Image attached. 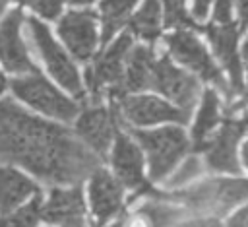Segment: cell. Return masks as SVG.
I'll list each match as a JSON object with an SVG mask.
<instances>
[{"label":"cell","mask_w":248,"mask_h":227,"mask_svg":"<svg viewBox=\"0 0 248 227\" xmlns=\"http://www.w3.org/2000/svg\"><path fill=\"white\" fill-rule=\"evenodd\" d=\"M0 163H16L48 184H81L99 159L68 128L0 101Z\"/></svg>","instance_id":"6da1fadb"},{"label":"cell","mask_w":248,"mask_h":227,"mask_svg":"<svg viewBox=\"0 0 248 227\" xmlns=\"http://www.w3.org/2000/svg\"><path fill=\"white\" fill-rule=\"evenodd\" d=\"M147 194L157 200L182 204V208L198 213L207 211L215 215H225L229 210L248 200V178H211L178 192L165 194L151 188Z\"/></svg>","instance_id":"7a4b0ae2"},{"label":"cell","mask_w":248,"mask_h":227,"mask_svg":"<svg viewBox=\"0 0 248 227\" xmlns=\"http://www.w3.org/2000/svg\"><path fill=\"white\" fill-rule=\"evenodd\" d=\"M128 132L140 142L149 159V177L151 180H161L176 165V161L188 151V138L176 126H165L159 130H134Z\"/></svg>","instance_id":"3957f363"},{"label":"cell","mask_w":248,"mask_h":227,"mask_svg":"<svg viewBox=\"0 0 248 227\" xmlns=\"http://www.w3.org/2000/svg\"><path fill=\"white\" fill-rule=\"evenodd\" d=\"M12 89L21 101L54 118L72 120L78 114V105L52 87L39 72L25 78H16L12 81Z\"/></svg>","instance_id":"277c9868"},{"label":"cell","mask_w":248,"mask_h":227,"mask_svg":"<svg viewBox=\"0 0 248 227\" xmlns=\"http://www.w3.org/2000/svg\"><path fill=\"white\" fill-rule=\"evenodd\" d=\"M27 25H29V35L33 37L35 47L39 49V52H41L50 76L62 87H66L70 93H74L76 97H81L83 89H81V81H79L78 70H76L74 62L66 56V52L58 47V43L52 39L48 27L45 23H41L39 19H35V17H29Z\"/></svg>","instance_id":"5b68a950"},{"label":"cell","mask_w":248,"mask_h":227,"mask_svg":"<svg viewBox=\"0 0 248 227\" xmlns=\"http://www.w3.org/2000/svg\"><path fill=\"white\" fill-rule=\"evenodd\" d=\"M167 47H169V50H170L174 60H178L180 64L188 66L192 72L202 76L205 81L215 83L223 93L231 95V91H229L219 68L213 64L211 56L207 54L205 47L198 41L196 35H192L190 31H184V29H178L172 35L167 37Z\"/></svg>","instance_id":"8992f818"},{"label":"cell","mask_w":248,"mask_h":227,"mask_svg":"<svg viewBox=\"0 0 248 227\" xmlns=\"http://www.w3.org/2000/svg\"><path fill=\"white\" fill-rule=\"evenodd\" d=\"M112 111L118 116L120 122H130L136 126H147V124H157V122H180L186 124L190 114L184 113L182 109L170 107L169 103L151 97V95H126L118 101V105L112 107Z\"/></svg>","instance_id":"52a82bcc"},{"label":"cell","mask_w":248,"mask_h":227,"mask_svg":"<svg viewBox=\"0 0 248 227\" xmlns=\"http://www.w3.org/2000/svg\"><path fill=\"white\" fill-rule=\"evenodd\" d=\"M130 49H132V35L124 33L103 54L97 56L93 66L85 68V81L89 87V95L93 97L95 103H99V99H101L103 85L110 83L114 87L120 83Z\"/></svg>","instance_id":"ba28073f"},{"label":"cell","mask_w":248,"mask_h":227,"mask_svg":"<svg viewBox=\"0 0 248 227\" xmlns=\"http://www.w3.org/2000/svg\"><path fill=\"white\" fill-rule=\"evenodd\" d=\"M151 89H155V91L167 95L169 99H172L174 103H178V107L188 114L200 95L198 80L194 76L178 70L176 66H172V62L167 56L155 60V64H153Z\"/></svg>","instance_id":"9c48e42d"},{"label":"cell","mask_w":248,"mask_h":227,"mask_svg":"<svg viewBox=\"0 0 248 227\" xmlns=\"http://www.w3.org/2000/svg\"><path fill=\"white\" fill-rule=\"evenodd\" d=\"M244 130V120H227L221 130L202 146V149L205 151V163L211 171L234 175L240 173V165L236 159V144L240 142Z\"/></svg>","instance_id":"30bf717a"},{"label":"cell","mask_w":248,"mask_h":227,"mask_svg":"<svg viewBox=\"0 0 248 227\" xmlns=\"http://www.w3.org/2000/svg\"><path fill=\"white\" fill-rule=\"evenodd\" d=\"M58 35L78 60H89L97 47L95 14L93 12H68L58 23Z\"/></svg>","instance_id":"8fae6325"},{"label":"cell","mask_w":248,"mask_h":227,"mask_svg":"<svg viewBox=\"0 0 248 227\" xmlns=\"http://www.w3.org/2000/svg\"><path fill=\"white\" fill-rule=\"evenodd\" d=\"M21 12L14 10L8 14L2 23H0V60L8 72L21 74V72H31L37 74V66L31 62L27 49L19 37V25H21Z\"/></svg>","instance_id":"7c38bea8"},{"label":"cell","mask_w":248,"mask_h":227,"mask_svg":"<svg viewBox=\"0 0 248 227\" xmlns=\"http://www.w3.org/2000/svg\"><path fill=\"white\" fill-rule=\"evenodd\" d=\"M41 217L60 227H85V202L81 186L74 188H52L48 202L41 210Z\"/></svg>","instance_id":"4fadbf2b"},{"label":"cell","mask_w":248,"mask_h":227,"mask_svg":"<svg viewBox=\"0 0 248 227\" xmlns=\"http://www.w3.org/2000/svg\"><path fill=\"white\" fill-rule=\"evenodd\" d=\"M89 198H91V208H93V215H95L93 227H101L112 215H116V211H120L122 184L118 180H114L107 171L97 169L91 175Z\"/></svg>","instance_id":"5bb4252c"},{"label":"cell","mask_w":248,"mask_h":227,"mask_svg":"<svg viewBox=\"0 0 248 227\" xmlns=\"http://www.w3.org/2000/svg\"><path fill=\"white\" fill-rule=\"evenodd\" d=\"M155 56L149 47H136L130 49L126 58V70L118 85L108 87L110 97H126L130 91L151 89V72H153Z\"/></svg>","instance_id":"9a60e30c"},{"label":"cell","mask_w":248,"mask_h":227,"mask_svg":"<svg viewBox=\"0 0 248 227\" xmlns=\"http://www.w3.org/2000/svg\"><path fill=\"white\" fill-rule=\"evenodd\" d=\"M114 122L116 118L112 111H107L105 107L95 105V107H87L79 114L76 130L91 149L105 155L114 134Z\"/></svg>","instance_id":"2e32d148"},{"label":"cell","mask_w":248,"mask_h":227,"mask_svg":"<svg viewBox=\"0 0 248 227\" xmlns=\"http://www.w3.org/2000/svg\"><path fill=\"white\" fill-rule=\"evenodd\" d=\"M211 47L223 66L227 68L231 76V87L234 93H240L244 89L242 85V66H240V56L236 52V37L238 29L232 23H223V25H209L205 29Z\"/></svg>","instance_id":"e0dca14e"},{"label":"cell","mask_w":248,"mask_h":227,"mask_svg":"<svg viewBox=\"0 0 248 227\" xmlns=\"http://www.w3.org/2000/svg\"><path fill=\"white\" fill-rule=\"evenodd\" d=\"M112 167H114V173L120 184L134 188V190H140L141 186L147 184L143 178L141 149L124 132L116 134V142L112 149Z\"/></svg>","instance_id":"ac0fdd59"},{"label":"cell","mask_w":248,"mask_h":227,"mask_svg":"<svg viewBox=\"0 0 248 227\" xmlns=\"http://www.w3.org/2000/svg\"><path fill=\"white\" fill-rule=\"evenodd\" d=\"M39 194V186L12 167H0V213H10L27 196Z\"/></svg>","instance_id":"d6986e66"},{"label":"cell","mask_w":248,"mask_h":227,"mask_svg":"<svg viewBox=\"0 0 248 227\" xmlns=\"http://www.w3.org/2000/svg\"><path fill=\"white\" fill-rule=\"evenodd\" d=\"M186 213H188L186 208L172 206V202L157 200V198L145 202L136 211V215L140 217V221L145 227H170L172 223H176Z\"/></svg>","instance_id":"ffe728a7"},{"label":"cell","mask_w":248,"mask_h":227,"mask_svg":"<svg viewBox=\"0 0 248 227\" xmlns=\"http://www.w3.org/2000/svg\"><path fill=\"white\" fill-rule=\"evenodd\" d=\"M219 122V97L213 89H207L202 99V107L198 111V118L192 128V138H194V147L196 151L202 149V146L207 142L209 132L215 128Z\"/></svg>","instance_id":"44dd1931"},{"label":"cell","mask_w":248,"mask_h":227,"mask_svg":"<svg viewBox=\"0 0 248 227\" xmlns=\"http://www.w3.org/2000/svg\"><path fill=\"white\" fill-rule=\"evenodd\" d=\"M130 31L145 41H155L161 33V2L143 0L141 8L130 19Z\"/></svg>","instance_id":"7402d4cb"},{"label":"cell","mask_w":248,"mask_h":227,"mask_svg":"<svg viewBox=\"0 0 248 227\" xmlns=\"http://www.w3.org/2000/svg\"><path fill=\"white\" fill-rule=\"evenodd\" d=\"M136 4L138 0H103L101 2V17H103L101 43L103 45H107L112 39V35L126 23Z\"/></svg>","instance_id":"603a6c76"},{"label":"cell","mask_w":248,"mask_h":227,"mask_svg":"<svg viewBox=\"0 0 248 227\" xmlns=\"http://www.w3.org/2000/svg\"><path fill=\"white\" fill-rule=\"evenodd\" d=\"M41 210H43L41 194H35V198L29 204H25L23 208L2 215L0 227H35L41 219Z\"/></svg>","instance_id":"cb8c5ba5"},{"label":"cell","mask_w":248,"mask_h":227,"mask_svg":"<svg viewBox=\"0 0 248 227\" xmlns=\"http://www.w3.org/2000/svg\"><path fill=\"white\" fill-rule=\"evenodd\" d=\"M163 6H165V23L169 27H180V25L192 27V25H196L184 10V0H163Z\"/></svg>","instance_id":"d4e9b609"},{"label":"cell","mask_w":248,"mask_h":227,"mask_svg":"<svg viewBox=\"0 0 248 227\" xmlns=\"http://www.w3.org/2000/svg\"><path fill=\"white\" fill-rule=\"evenodd\" d=\"M200 175H202V161L196 155H192L184 161V165L178 169V173L169 180V186H180L188 180H194Z\"/></svg>","instance_id":"484cf974"},{"label":"cell","mask_w":248,"mask_h":227,"mask_svg":"<svg viewBox=\"0 0 248 227\" xmlns=\"http://www.w3.org/2000/svg\"><path fill=\"white\" fill-rule=\"evenodd\" d=\"M21 4L29 6L31 10H35L37 14H41L46 19H56L62 12V4L64 0H19Z\"/></svg>","instance_id":"4316f807"},{"label":"cell","mask_w":248,"mask_h":227,"mask_svg":"<svg viewBox=\"0 0 248 227\" xmlns=\"http://www.w3.org/2000/svg\"><path fill=\"white\" fill-rule=\"evenodd\" d=\"M231 8H232V0H215V12L213 17L215 21L223 23H231Z\"/></svg>","instance_id":"83f0119b"},{"label":"cell","mask_w":248,"mask_h":227,"mask_svg":"<svg viewBox=\"0 0 248 227\" xmlns=\"http://www.w3.org/2000/svg\"><path fill=\"white\" fill-rule=\"evenodd\" d=\"M227 227H248V206L242 208L240 211H236V213L229 219Z\"/></svg>","instance_id":"f1b7e54d"},{"label":"cell","mask_w":248,"mask_h":227,"mask_svg":"<svg viewBox=\"0 0 248 227\" xmlns=\"http://www.w3.org/2000/svg\"><path fill=\"white\" fill-rule=\"evenodd\" d=\"M209 4H211V0H194V6H192L194 17L196 19H205L207 10H209Z\"/></svg>","instance_id":"f546056e"},{"label":"cell","mask_w":248,"mask_h":227,"mask_svg":"<svg viewBox=\"0 0 248 227\" xmlns=\"http://www.w3.org/2000/svg\"><path fill=\"white\" fill-rule=\"evenodd\" d=\"M236 12H238V21H240V31L248 25V0H236Z\"/></svg>","instance_id":"4dcf8cb0"},{"label":"cell","mask_w":248,"mask_h":227,"mask_svg":"<svg viewBox=\"0 0 248 227\" xmlns=\"http://www.w3.org/2000/svg\"><path fill=\"white\" fill-rule=\"evenodd\" d=\"M178 227H221L217 219H192V221H186Z\"/></svg>","instance_id":"1f68e13d"},{"label":"cell","mask_w":248,"mask_h":227,"mask_svg":"<svg viewBox=\"0 0 248 227\" xmlns=\"http://www.w3.org/2000/svg\"><path fill=\"white\" fill-rule=\"evenodd\" d=\"M242 62H244L246 72H248V41H244V45H242ZM244 101H248V85L244 89Z\"/></svg>","instance_id":"d6a6232c"},{"label":"cell","mask_w":248,"mask_h":227,"mask_svg":"<svg viewBox=\"0 0 248 227\" xmlns=\"http://www.w3.org/2000/svg\"><path fill=\"white\" fill-rule=\"evenodd\" d=\"M242 161H244V165L248 167V140H246L244 146H242Z\"/></svg>","instance_id":"836d02e7"},{"label":"cell","mask_w":248,"mask_h":227,"mask_svg":"<svg viewBox=\"0 0 248 227\" xmlns=\"http://www.w3.org/2000/svg\"><path fill=\"white\" fill-rule=\"evenodd\" d=\"M74 6H85V4H91L93 0H70Z\"/></svg>","instance_id":"e575fe53"},{"label":"cell","mask_w":248,"mask_h":227,"mask_svg":"<svg viewBox=\"0 0 248 227\" xmlns=\"http://www.w3.org/2000/svg\"><path fill=\"white\" fill-rule=\"evenodd\" d=\"M4 89H6V78H4V74L0 72V95L4 93Z\"/></svg>","instance_id":"d590c367"},{"label":"cell","mask_w":248,"mask_h":227,"mask_svg":"<svg viewBox=\"0 0 248 227\" xmlns=\"http://www.w3.org/2000/svg\"><path fill=\"white\" fill-rule=\"evenodd\" d=\"M6 4H8V0H0V14L6 10Z\"/></svg>","instance_id":"8d00e7d4"},{"label":"cell","mask_w":248,"mask_h":227,"mask_svg":"<svg viewBox=\"0 0 248 227\" xmlns=\"http://www.w3.org/2000/svg\"><path fill=\"white\" fill-rule=\"evenodd\" d=\"M110 227H124V219H120V221H116L114 225H110Z\"/></svg>","instance_id":"74e56055"},{"label":"cell","mask_w":248,"mask_h":227,"mask_svg":"<svg viewBox=\"0 0 248 227\" xmlns=\"http://www.w3.org/2000/svg\"><path fill=\"white\" fill-rule=\"evenodd\" d=\"M244 124H246V126H248V111H246V113H244Z\"/></svg>","instance_id":"f35d334b"}]
</instances>
